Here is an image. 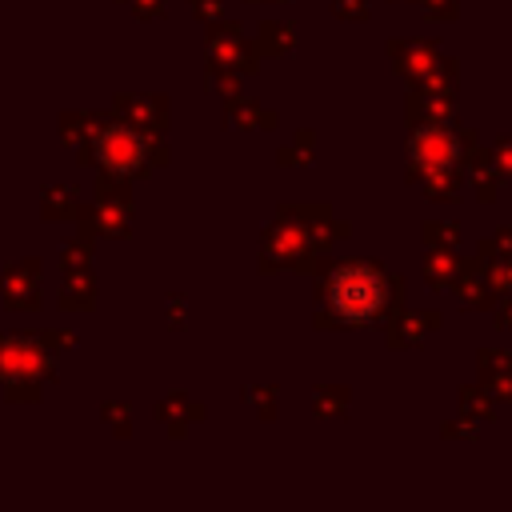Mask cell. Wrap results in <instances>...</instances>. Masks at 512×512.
Returning a JSON list of instances; mask_svg holds the SVG:
<instances>
[{
    "label": "cell",
    "instance_id": "cell-2",
    "mask_svg": "<svg viewBox=\"0 0 512 512\" xmlns=\"http://www.w3.org/2000/svg\"><path fill=\"white\" fill-rule=\"evenodd\" d=\"M412 160L420 164V172H444L456 160V136L444 132L440 124H424L412 132Z\"/></svg>",
    "mask_w": 512,
    "mask_h": 512
},
{
    "label": "cell",
    "instance_id": "cell-1",
    "mask_svg": "<svg viewBox=\"0 0 512 512\" xmlns=\"http://www.w3.org/2000/svg\"><path fill=\"white\" fill-rule=\"evenodd\" d=\"M388 276L372 264H340L328 276V308L340 324H372L388 308Z\"/></svg>",
    "mask_w": 512,
    "mask_h": 512
},
{
    "label": "cell",
    "instance_id": "cell-3",
    "mask_svg": "<svg viewBox=\"0 0 512 512\" xmlns=\"http://www.w3.org/2000/svg\"><path fill=\"white\" fill-rule=\"evenodd\" d=\"M104 152L112 156L108 164H116V168H132V164L140 160V144H136L132 136H120V132H116V136H108V144H104Z\"/></svg>",
    "mask_w": 512,
    "mask_h": 512
}]
</instances>
